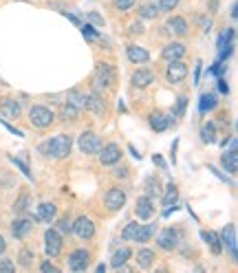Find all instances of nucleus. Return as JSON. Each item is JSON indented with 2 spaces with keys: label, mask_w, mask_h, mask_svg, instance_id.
Segmentation results:
<instances>
[{
  "label": "nucleus",
  "mask_w": 238,
  "mask_h": 273,
  "mask_svg": "<svg viewBox=\"0 0 238 273\" xmlns=\"http://www.w3.org/2000/svg\"><path fill=\"white\" fill-rule=\"evenodd\" d=\"M29 122H31V126H36V128H49V126L55 122V115H53V110L49 106L36 104L29 108Z\"/></svg>",
  "instance_id": "f257e3e1"
},
{
  "label": "nucleus",
  "mask_w": 238,
  "mask_h": 273,
  "mask_svg": "<svg viewBox=\"0 0 238 273\" xmlns=\"http://www.w3.org/2000/svg\"><path fill=\"white\" fill-rule=\"evenodd\" d=\"M71 145L73 139L69 135H55L53 139H49V150L53 159H66L71 155Z\"/></svg>",
  "instance_id": "f03ea898"
},
{
  "label": "nucleus",
  "mask_w": 238,
  "mask_h": 273,
  "mask_svg": "<svg viewBox=\"0 0 238 273\" xmlns=\"http://www.w3.org/2000/svg\"><path fill=\"white\" fill-rule=\"evenodd\" d=\"M77 145H79V150L84 152V155H99V150H102V139H99L95 132L93 130H84L82 135H79V141H77Z\"/></svg>",
  "instance_id": "7ed1b4c3"
},
{
  "label": "nucleus",
  "mask_w": 238,
  "mask_h": 273,
  "mask_svg": "<svg viewBox=\"0 0 238 273\" xmlns=\"http://www.w3.org/2000/svg\"><path fill=\"white\" fill-rule=\"evenodd\" d=\"M178 238H181V231L174 229V227H165L157 234V245L165 251H172V249L178 247V242H181Z\"/></svg>",
  "instance_id": "20e7f679"
},
{
  "label": "nucleus",
  "mask_w": 238,
  "mask_h": 273,
  "mask_svg": "<svg viewBox=\"0 0 238 273\" xmlns=\"http://www.w3.org/2000/svg\"><path fill=\"white\" fill-rule=\"evenodd\" d=\"M62 234H60L57 229H46L44 231V251L49 258H55L60 256V251H62Z\"/></svg>",
  "instance_id": "39448f33"
},
{
  "label": "nucleus",
  "mask_w": 238,
  "mask_h": 273,
  "mask_svg": "<svg viewBox=\"0 0 238 273\" xmlns=\"http://www.w3.org/2000/svg\"><path fill=\"white\" fill-rule=\"evenodd\" d=\"M185 77H188V66H185L181 59H172L168 64V69H165V79H168L170 84H181Z\"/></svg>",
  "instance_id": "423d86ee"
},
{
  "label": "nucleus",
  "mask_w": 238,
  "mask_h": 273,
  "mask_svg": "<svg viewBox=\"0 0 238 273\" xmlns=\"http://www.w3.org/2000/svg\"><path fill=\"white\" fill-rule=\"evenodd\" d=\"M86 110H91L95 117H104L106 115V99L102 97V93H86V104H84Z\"/></svg>",
  "instance_id": "0eeeda50"
},
{
  "label": "nucleus",
  "mask_w": 238,
  "mask_h": 273,
  "mask_svg": "<svg viewBox=\"0 0 238 273\" xmlns=\"http://www.w3.org/2000/svg\"><path fill=\"white\" fill-rule=\"evenodd\" d=\"M95 79L102 86H112V84H115L117 73H115V69H112V64H108V62H97L95 64Z\"/></svg>",
  "instance_id": "6e6552de"
},
{
  "label": "nucleus",
  "mask_w": 238,
  "mask_h": 273,
  "mask_svg": "<svg viewBox=\"0 0 238 273\" xmlns=\"http://www.w3.org/2000/svg\"><path fill=\"white\" fill-rule=\"evenodd\" d=\"M122 161V148L117 143H106L99 150V163L102 165H115Z\"/></svg>",
  "instance_id": "1a4fd4ad"
},
{
  "label": "nucleus",
  "mask_w": 238,
  "mask_h": 273,
  "mask_svg": "<svg viewBox=\"0 0 238 273\" xmlns=\"http://www.w3.org/2000/svg\"><path fill=\"white\" fill-rule=\"evenodd\" d=\"M73 231H75V236L82 238V240H91V238L95 236V223H93L88 216H79L77 221L73 223Z\"/></svg>",
  "instance_id": "9d476101"
},
{
  "label": "nucleus",
  "mask_w": 238,
  "mask_h": 273,
  "mask_svg": "<svg viewBox=\"0 0 238 273\" xmlns=\"http://www.w3.org/2000/svg\"><path fill=\"white\" fill-rule=\"evenodd\" d=\"M91 264V251L88 249H75L69 256V269L71 271H86Z\"/></svg>",
  "instance_id": "9b49d317"
},
{
  "label": "nucleus",
  "mask_w": 238,
  "mask_h": 273,
  "mask_svg": "<svg viewBox=\"0 0 238 273\" xmlns=\"http://www.w3.org/2000/svg\"><path fill=\"white\" fill-rule=\"evenodd\" d=\"M104 203H106V207H108L110 211L124 209V205H126V192L119 190V188H110L108 192H106V196H104Z\"/></svg>",
  "instance_id": "f8f14e48"
},
{
  "label": "nucleus",
  "mask_w": 238,
  "mask_h": 273,
  "mask_svg": "<svg viewBox=\"0 0 238 273\" xmlns=\"http://www.w3.org/2000/svg\"><path fill=\"white\" fill-rule=\"evenodd\" d=\"M20 115H22V106L13 97H5L0 102V117L3 119H18Z\"/></svg>",
  "instance_id": "ddd939ff"
},
{
  "label": "nucleus",
  "mask_w": 238,
  "mask_h": 273,
  "mask_svg": "<svg viewBox=\"0 0 238 273\" xmlns=\"http://www.w3.org/2000/svg\"><path fill=\"white\" fill-rule=\"evenodd\" d=\"M221 245H223V247H227V249H229L231 260H236L238 251H236V225H234V223H229L227 227H225V229L221 231Z\"/></svg>",
  "instance_id": "4468645a"
},
{
  "label": "nucleus",
  "mask_w": 238,
  "mask_h": 273,
  "mask_svg": "<svg viewBox=\"0 0 238 273\" xmlns=\"http://www.w3.org/2000/svg\"><path fill=\"white\" fill-rule=\"evenodd\" d=\"M148 124H150V128L155 130V132H163V130L170 128L172 117H168V115H165V112H161V110H152L150 115H148Z\"/></svg>",
  "instance_id": "2eb2a0df"
},
{
  "label": "nucleus",
  "mask_w": 238,
  "mask_h": 273,
  "mask_svg": "<svg viewBox=\"0 0 238 273\" xmlns=\"http://www.w3.org/2000/svg\"><path fill=\"white\" fill-rule=\"evenodd\" d=\"M135 214L139 216V221H150V218L155 216V203H152V198H150V196L137 198Z\"/></svg>",
  "instance_id": "dca6fc26"
},
{
  "label": "nucleus",
  "mask_w": 238,
  "mask_h": 273,
  "mask_svg": "<svg viewBox=\"0 0 238 273\" xmlns=\"http://www.w3.org/2000/svg\"><path fill=\"white\" fill-rule=\"evenodd\" d=\"M126 57H128L132 64H145V62H150V53L145 51L143 46H137V44H128V46H126Z\"/></svg>",
  "instance_id": "f3484780"
},
{
  "label": "nucleus",
  "mask_w": 238,
  "mask_h": 273,
  "mask_svg": "<svg viewBox=\"0 0 238 273\" xmlns=\"http://www.w3.org/2000/svg\"><path fill=\"white\" fill-rule=\"evenodd\" d=\"M130 82H132L135 88H145V86H150L152 82H155V73H152L150 69H139V71L132 73Z\"/></svg>",
  "instance_id": "a211bd4d"
},
{
  "label": "nucleus",
  "mask_w": 238,
  "mask_h": 273,
  "mask_svg": "<svg viewBox=\"0 0 238 273\" xmlns=\"http://www.w3.org/2000/svg\"><path fill=\"white\" fill-rule=\"evenodd\" d=\"M55 214H57L55 203H40L38 211H36V221H40V223H53Z\"/></svg>",
  "instance_id": "6ab92c4d"
},
{
  "label": "nucleus",
  "mask_w": 238,
  "mask_h": 273,
  "mask_svg": "<svg viewBox=\"0 0 238 273\" xmlns=\"http://www.w3.org/2000/svg\"><path fill=\"white\" fill-rule=\"evenodd\" d=\"M161 55H163V59H168V62H172V59H181L185 55V44L183 42H170V44H165L163 51H161Z\"/></svg>",
  "instance_id": "aec40b11"
},
{
  "label": "nucleus",
  "mask_w": 238,
  "mask_h": 273,
  "mask_svg": "<svg viewBox=\"0 0 238 273\" xmlns=\"http://www.w3.org/2000/svg\"><path fill=\"white\" fill-rule=\"evenodd\" d=\"M29 231H31L29 218H18V221L11 223V234H13V238H18V240H22V238L29 236Z\"/></svg>",
  "instance_id": "412c9836"
},
{
  "label": "nucleus",
  "mask_w": 238,
  "mask_h": 273,
  "mask_svg": "<svg viewBox=\"0 0 238 273\" xmlns=\"http://www.w3.org/2000/svg\"><path fill=\"white\" fill-rule=\"evenodd\" d=\"M221 163L223 168L229 172V174H236L238 172V150L236 148H229V152H225L221 157Z\"/></svg>",
  "instance_id": "4be33fe9"
},
{
  "label": "nucleus",
  "mask_w": 238,
  "mask_h": 273,
  "mask_svg": "<svg viewBox=\"0 0 238 273\" xmlns=\"http://www.w3.org/2000/svg\"><path fill=\"white\" fill-rule=\"evenodd\" d=\"M168 29L174 36H188V20L181 16H170L168 18Z\"/></svg>",
  "instance_id": "5701e85b"
},
{
  "label": "nucleus",
  "mask_w": 238,
  "mask_h": 273,
  "mask_svg": "<svg viewBox=\"0 0 238 273\" xmlns=\"http://www.w3.org/2000/svg\"><path fill=\"white\" fill-rule=\"evenodd\" d=\"M132 258V251H130V247H119L115 254H112V260H110V264H112V269H122L126 262H128Z\"/></svg>",
  "instance_id": "b1692460"
},
{
  "label": "nucleus",
  "mask_w": 238,
  "mask_h": 273,
  "mask_svg": "<svg viewBox=\"0 0 238 273\" xmlns=\"http://www.w3.org/2000/svg\"><path fill=\"white\" fill-rule=\"evenodd\" d=\"M203 240L210 245V249L214 251V256H221L223 254V245H221V236L216 234V231H201Z\"/></svg>",
  "instance_id": "393cba45"
},
{
  "label": "nucleus",
  "mask_w": 238,
  "mask_h": 273,
  "mask_svg": "<svg viewBox=\"0 0 238 273\" xmlns=\"http://www.w3.org/2000/svg\"><path fill=\"white\" fill-rule=\"evenodd\" d=\"M157 234V225L155 223H150V225H139V231H137V236H135V242H150L152 240V236Z\"/></svg>",
  "instance_id": "a878e982"
},
{
  "label": "nucleus",
  "mask_w": 238,
  "mask_h": 273,
  "mask_svg": "<svg viewBox=\"0 0 238 273\" xmlns=\"http://www.w3.org/2000/svg\"><path fill=\"white\" fill-rule=\"evenodd\" d=\"M155 256L157 254L152 249H139L137 251V258H135L137 264H139V269H150L152 264H155Z\"/></svg>",
  "instance_id": "bb28decb"
},
{
  "label": "nucleus",
  "mask_w": 238,
  "mask_h": 273,
  "mask_svg": "<svg viewBox=\"0 0 238 273\" xmlns=\"http://www.w3.org/2000/svg\"><path fill=\"white\" fill-rule=\"evenodd\" d=\"M216 106H218L216 93H203L201 102H198V110H201V112H210V110H214Z\"/></svg>",
  "instance_id": "cd10ccee"
},
{
  "label": "nucleus",
  "mask_w": 238,
  "mask_h": 273,
  "mask_svg": "<svg viewBox=\"0 0 238 273\" xmlns=\"http://www.w3.org/2000/svg\"><path fill=\"white\" fill-rule=\"evenodd\" d=\"M178 201V188H176V183L172 181V183H168L165 185V194H163V205L165 207H172Z\"/></svg>",
  "instance_id": "c85d7f7f"
},
{
  "label": "nucleus",
  "mask_w": 238,
  "mask_h": 273,
  "mask_svg": "<svg viewBox=\"0 0 238 273\" xmlns=\"http://www.w3.org/2000/svg\"><path fill=\"white\" fill-rule=\"evenodd\" d=\"M66 97H69V104H71V106H75L77 110H82V108H84V104H86V93H82L79 88H71Z\"/></svg>",
  "instance_id": "c756f323"
},
{
  "label": "nucleus",
  "mask_w": 238,
  "mask_h": 273,
  "mask_svg": "<svg viewBox=\"0 0 238 273\" xmlns=\"http://www.w3.org/2000/svg\"><path fill=\"white\" fill-rule=\"evenodd\" d=\"M201 141L203 143H216V124H203V128H201Z\"/></svg>",
  "instance_id": "7c9ffc66"
},
{
  "label": "nucleus",
  "mask_w": 238,
  "mask_h": 273,
  "mask_svg": "<svg viewBox=\"0 0 238 273\" xmlns=\"http://www.w3.org/2000/svg\"><path fill=\"white\" fill-rule=\"evenodd\" d=\"M159 194H161V181H159L157 176H148L145 178V196L155 198Z\"/></svg>",
  "instance_id": "2f4dec72"
},
{
  "label": "nucleus",
  "mask_w": 238,
  "mask_h": 273,
  "mask_svg": "<svg viewBox=\"0 0 238 273\" xmlns=\"http://www.w3.org/2000/svg\"><path fill=\"white\" fill-rule=\"evenodd\" d=\"M33 258H36L33 249L24 247V249H20V254H18V264H20L22 269H31V267H33Z\"/></svg>",
  "instance_id": "473e14b6"
},
{
  "label": "nucleus",
  "mask_w": 238,
  "mask_h": 273,
  "mask_svg": "<svg viewBox=\"0 0 238 273\" xmlns=\"http://www.w3.org/2000/svg\"><path fill=\"white\" fill-rule=\"evenodd\" d=\"M29 203H31V196H29V192H20V196H18V201L13 203V211L16 214H24L26 209H29Z\"/></svg>",
  "instance_id": "72a5a7b5"
},
{
  "label": "nucleus",
  "mask_w": 238,
  "mask_h": 273,
  "mask_svg": "<svg viewBox=\"0 0 238 273\" xmlns=\"http://www.w3.org/2000/svg\"><path fill=\"white\" fill-rule=\"evenodd\" d=\"M60 117H62L64 122H75V119L79 117V110L75 108V106H71L69 102H66L62 108H60Z\"/></svg>",
  "instance_id": "f704fd0d"
},
{
  "label": "nucleus",
  "mask_w": 238,
  "mask_h": 273,
  "mask_svg": "<svg viewBox=\"0 0 238 273\" xmlns=\"http://www.w3.org/2000/svg\"><path fill=\"white\" fill-rule=\"evenodd\" d=\"M139 16H141L143 20H152L159 16V9L157 5H139Z\"/></svg>",
  "instance_id": "c9c22d12"
},
{
  "label": "nucleus",
  "mask_w": 238,
  "mask_h": 273,
  "mask_svg": "<svg viewBox=\"0 0 238 273\" xmlns=\"http://www.w3.org/2000/svg\"><path fill=\"white\" fill-rule=\"evenodd\" d=\"M137 231H139V223H128L122 231V240H135Z\"/></svg>",
  "instance_id": "e433bc0d"
},
{
  "label": "nucleus",
  "mask_w": 238,
  "mask_h": 273,
  "mask_svg": "<svg viewBox=\"0 0 238 273\" xmlns=\"http://www.w3.org/2000/svg\"><path fill=\"white\" fill-rule=\"evenodd\" d=\"M57 231H60V234H71V231H73V221H71L69 214H64L57 221Z\"/></svg>",
  "instance_id": "4c0bfd02"
},
{
  "label": "nucleus",
  "mask_w": 238,
  "mask_h": 273,
  "mask_svg": "<svg viewBox=\"0 0 238 273\" xmlns=\"http://www.w3.org/2000/svg\"><path fill=\"white\" fill-rule=\"evenodd\" d=\"M9 161H11L13 165H16V168H18L20 172H22V174H24L26 178H33V174H31V170H29V165H26L24 161H20V159H18V157H9Z\"/></svg>",
  "instance_id": "58836bf2"
},
{
  "label": "nucleus",
  "mask_w": 238,
  "mask_h": 273,
  "mask_svg": "<svg viewBox=\"0 0 238 273\" xmlns=\"http://www.w3.org/2000/svg\"><path fill=\"white\" fill-rule=\"evenodd\" d=\"M176 5H178V0H159V3H157V9L163 11V13H168V11H174Z\"/></svg>",
  "instance_id": "ea45409f"
},
{
  "label": "nucleus",
  "mask_w": 238,
  "mask_h": 273,
  "mask_svg": "<svg viewBox=\"0 0 238 273\" xmlns=\"http://www.w3.org/2000/svg\"><path fill=\"white\" fill-rule=\"evenodd\" d=\"M185 106H188V97L181 95V97H176V108H174V117L181 119L185 115Z\"/></svg>",
  "instance_id": "a19ab883"
},
{
  "label": "nucleus",
  "mask_w": 238,
  "mask_h": 273,
  "mask_svg": "<svg viewBox=\"0 0 238 273\" xmlns=\"http://www.w3.org/2000/svg\"><path fill=\"white\" fill-rule=\"evenodd\" d=\"M40 271H42V273H62V269L55 267V264L49 262V260H44L42 264H40Z\"/></svg>",
  "instance_id": "79ce46f5"
},
{
  "label": "nucleus",
  "mask_w": 238,
  "mask_h": 273,
  "mask_svg": "<svg viewBox=\"0 0 238 273\" xmlns=\"http://www.w3.org/2000/svg\"><path fill=\"white\" fill-rule=\"evenodd\" d=\"M79 29H82L84 38H99V31L95 29V26H91V24H82Z\"/></svg>",
  "instance_id": "37998d69"
},
{
  "label": "nucleus",
  "mask_w": 238,
  "mask_h": 273,
  "mask_svg": "<svg viewBox=\"0 0 238 273\" xmlns=\"http://www.w3.org/2000/svg\"><path fill=\"white\" fill-rule=\"evenodd\" d=\"M115 7L119 11H128L135 7V0H115Z\"/></svg>",
  "instance_id": "c03bdc74"
},
{
  "label": "nucleus",
  "mask_w": 238,
  "mask_h": 273,
  "mask_svg": "<svg viewBox=\"0 0 238 273\" xmlns=\"http://www.w3.org/2000/svg\"><path fill=\"white\" fill-rule=\"evenodd\" d=\"M88 20H91V22L95 24V26H104V18L99 16L97 11H91V13H88Z\"/></svg>",
  "instance_id": "a18cd8bd"
},
{
  "label": "nucleus",
  "mask_w": 238,
  "mask_h": 273,
  "mask_svg": "<svg viewBox=\"0 0 238 273\" xmlns=\"http://www.w3.org/2000/svg\"><path fill=\"white\" fill-rule=\"evenodd\" d=\"M13 269H16V264H13L11 260H7V258H5V260H0V271H7V273H11Z\"/></svg>",
  "instance_id": "49530a36"
},
{
  "label": "nucleus",
  "mask_w": 238,
  "mask_h": 273,
  "mask_svg": "<svg viewBox=\"0 0 238 273\" xmlns=\"http://www.w3.org/2000/svg\"><path fill=\"white\" fill-rule=\"evenodd\" d=\"M218 90H221L223 93V95H227V93H229V86L227 84H225V79L221 77V79H218Z\"/></svg>",
  "instance_id": "de8ad7c7"
},
{
  "label": "nucleus",
  "mask_w": 238,
  "mask_h": 273,
  "mask_svg": "<svg viewBox=\"0 0 238 273\" xmlns=\"http://www.w3.org/2000/svg\"><path fill=\"white\" fill-rule=\"evenodd\" d=\"M40 152H42L44 157H51V150H49V141H44V143H40V148H38Z\"/></svg>",
  "instance_id": "09e8293b"
},
{
  "label": "nucleus",
  "mask_w": 238,
  "mask_h": 273,
  "mask_svg": "<svg viewBox=\"0 0 238 273\" xmlns=\"http://www.w3.org/2000/svg\"><path fill=\"white\" fill-rule=\"evenodd\" d=\"M130 31L132 33H143V24L141 22H132L130 24Z\"/></svg>",
  "instance_id": "8fccbe9b"
},
{
  "label": "nucleus",
  "mask_w": 238,
  "mask_h": 273,
  "mask_svg": "<svg viewBox=\"0 0 238 273\" xmlns=\"http://www.w3.org/2000/svg\"><path fill=\"white\" fill-rule=\"evenodd\" d=\"M152 161H155V165H159L161 170H165V161H163V159L159 157V155H155V159H152Z\"/></svg>",
  "instance_id": "3c124183"
},
{
  "label": "nucleus",
  "mask_w": 238,
  "mask_h": 273,
  "mask_svg": "<svg viewBox=\"0 0 238 273\" xmlns=\"http://www.w3.org/2000/svg\"><path fill=\"white\" fill-rule=\"evenodd\" d=\"M201 79V62H196V71H194V84H198Z\"/></svg>",
  "instance_id": "603ef678"
},
{
  "label": "nucleus",
  "mask_w": 238,
  "mask_h": 273,
  "mask_svg": "<svg viewBox=\"0 0 238 273\" xmlns=\"http://www.w3.org/2000/svg\"><path fill=\"white\" fill-rule=\"evenodd\" d=\"M5 249H7V240H5V236L0 234V256L5 254Z\"/></svg>",
  "instance_id": "864d4df0"
},
{
  "label": "nucleus",
  "mask_w": 238,
  "mask_h": 273,
  "mask_svg": "<svg viewBox=\"0 0 238 273\" xmlns=\"http://www.w3.org/2000/svg\"><path fill=\"white\" fill-rule=\"evenodd\" d=\"M115 174H117V176H126V174H128V168H117Z\"/></svg>",
  "instance_id": "5fc2aeb1"
},
{
  "label": "nucleus",
  "mask_w": 238,
  "mask_h": 273,
  "mask_svg": "<svg viewBox=\"0 0 238 273\" xmlns=\"http://www.w3.org/2000/svg\"><path fill=\"white\" fill-rule=\"evenodd\" d=\"M229 13H231V18H234V20L238 18V11H236V3H231V11H229Z\"/></svg>",
  "instance_id": "6e6d98bb"
},
{
  "label": "nucleus",
  "mask_w": 238,
  "mask_h": 273,
  "mask_svg": "<svg viewBox=\"0 0 238 273\" xmlns=\"http://www.w3.org/2000/svg\"><path fill=\"white\" fill-rule=\"evenodd\" d=\"M95 271H97V273H104V271H106V264H97Z\"/></svg>",
  "instance_id": "4d7b16f0"
}]
</instances>
